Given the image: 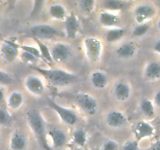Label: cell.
Here are the masks:
<instances>
[{
    "mask_svg": "<svg viewBox=\"0 0 160 150\" xmlns=\"http://www.w3.org/2000/svg\"><path fill=\"white\" fill-rule=\"evenodd\" d=\"M35 71L41 74L50 85L54 87L68 86L77 81V75L63 69H46L33 66Z\"/></svg>",
    "mask_w": 160,
    "mask_h": 150,
    "instance_id": "1",
    "label": "cell"
},
{
    "mask_svg": "<svg viewBox=\"0 0 160 150\" xmlns=\"http://www.w3.org/2000/svg\"><path fill=\"white\" fill-rule=\"evenodd\" d=\"M27 121L32 133L40 145L48 148L47 144V131L43 118L37 109H30L26 114Z\"/></svg>",
    "mask_w": 160,
    "mask_h": 150,
    "instance_id": "2",
    "label": "cell"
},
{
    "mask_svg": "<svg viewBox=\"0 0 160 150\" xmlns=\"http://www.w3.org/2000/svg\"><path fill=\"white\" fill-rule=\"evenodd\" d=\"M85 55L91 63H97L101 60L103 53V43L97 37H87L83 41Z\"/></svg>",
    "mask_w": 160,
    "mask_h": 150,
    "instance_id": "3",
    "label": "cell"
},
{
    "mask_svg": "<svg viewBox=\"0 0 160 150\" xmlns=\"http://www.w3.org/2000/svg\"><path fill=\"white\" fill-rule=\"evenodd\" d=\"M32 39L40 41H49L61 36V32L53 26L48 24H39L32 26L29 30Z\"/></svg>",
    "mask_w": 160,
    "mask_h": 150,
    "instance_id": "4",
    "label": "cell"
},
{
    "mask_svg": "<svg viewBox=\"0 0 160 150\" xmlns=\"http://www.w3.org/2000/svg\"><path fill=\"white\" fill-rule=\"evenodd\" d=\"M47 102H48V105L56 112V114L59 116L61 120L65 124L72 126V125H75L79 120L78 115L74 110L59 105L50 98L47 99Z\"/></svg>",
    "mask_w": 160,
    "mask_h": 150,
    "instance_id": "5",
    "label": "cell"
},
{
    "mask_svg": "<svg viewBox=\"0 0 160 150\" xmlns=\"http://www.w3.org/2000/svg\"><path fill=\"white\" fill-rule=\"evenodd\" d=\"M75 101L80 109L88 116H94L98 113V100L88 93H78L75 97Z\"/></svg>",
    "mask_w": 160,
    "mask_h": 150,
    "instance_id": "6",
    "label": "cell"
},
{
    "mask_svg": "<svg viewBox=\"0 0 160 150\" xmlns=\"http://www.w3.org/2000/svg\"><path fill=\"white\" fill-rule=\"evenodd\" d=\"M21 45L11 40H6L0 45V56L8 63L14 62L19 56Z\"/></svg>",
    "mask_w": 160,
    "mask_h": 150,
    "instance_id": "7",
    "label": "cell"
},
{
    "mask_svg": "<svg viewBox=\"0 0 160 150\" xmlns=\"http://www.w3.org/2000/svg\"><path fill=\"white\" fill-rule=\"evenodd\" d=\"M50 54L53 63H63L72 56V49L65 42H55L50 48Z\"/></svg>",
    "mask_w": 160,
    "mask_h": 150,
    "instance_id": "8",
    "label": "cell"
},
{
    "mask_svg": "<svg viewBox=\"0 0 160 150\" xmlns=\"http://www.w3.org/2000/svg\"><path fill=\"white\" fill-rule=\"evenodd\" d=\"M156 10L153 5L148 3H142L137 6L134 9L133 14L138 24H144L155 16Z\"/></svg>",
    "mask_w": 160,
    "mask_h": 150,
    "instance_id": "9",
    "label": "cell"
},
{
    "mask_svg": "<svg viewBox=\"0 0 160 150\" xmlns=\"http://www.w3.org/2000/svg\"><path fill=\"white\" fill-rule=\"evenodd\" d=\"M24 87L28 92L35 96H42L46 88L42 79L35 74H30L25 77Z\"/></svg>",
    "mask_w": 160,
    "mask_h": 150,
    "instance_id": "10",
    "label": "cell"
},
{
    "mask_svg": "<svg viewBox=\"0 0 160 150\" xmlns=\"http://www.w3.org/2000/svg\"><path fill=\"white\" fill-rule=\"evenodd\" d=\"M155 132V127L145 120L137 122L133 126V133L138 142L141 139L152 137L154 135Z\"/></svg>",
    "mask_w": 160,
    "mask_h": 150,
    "instance_id": "11",
    "label": "cell"
},
{
    "mask_svg": "<svg viewBox=\"0 0 160 150\" xmlns=\"http://www.w3.org/2000/svg\"><path fill=\"white\" fill-rule=\"evenodd\" d=\"M81 28V24L74 13H71L68 15L67 18L64 21V32L66 36L70 39H76L77 35L79 33Z\"/></svg>",
    "mask_w": 160,
    "mask_h": 150,
    "instance_id": "12",
    "label": "cell"
},
{
    "mask_svg": "<svg viewBox=\"0 0 160 150\" xmlns=\"http://www.w3.org/2000/svg\"><path fill=\"white\" fill-rule=\"evenodd\" d=\"M132 88L130 84L125 81H119L114 86L113 94L118 102H126L131 96Z\"/></svg>",
    "mask_w": 160,
    "mask_h": 150,
    "instance_id": "13",
    "label": "cell"
},
{
    "mask_svg": "<svg viewBox=\"0 0 160 150\" xmlns=\"http://www.w3.org/2000/svg\"><path fill=\"white\" fill-rule=\"evenodd\" d=\"M106 124L111 128H119L127 124V118L122 111L114 110L107 114Z\"/></svg>",
    "mask_w": 160,
    "mask_h": 150,
    "instance_id": "14",
    "label": "cell"
},
{
    "mask_svg": "<svg viewBox=\"0 0 160 150\" xmlns=\"http://www.w3.org/2000/svg\"><path fill=\"white\" fill-rule=\"evenodd\" d=\"M138 52V46L133 42H126L121 44L115 50V54L119 59H129L134 57Z\"/></svg>",
    "mask_w": 160,
    "mask_h": 150,
    "instance_id": "15",
    "label": "cell"
},
{
    "mask_svg": "<svg viewBox=\"0 0 160 150\" xmlns=\"http://www.w3.org/2000/svg\"><path fill=\"white\" fill-rule=\"evenodd\" d=\"M47 135L50 137L53 146L55 148H62L68 142L67 134L64 130L61 129V128H55L50 130L49 132L47 133Z\"/></svg>",
    "mask_w": 160,
    "mask_h": 150,
    "instance_id": "16",
    "label": "cell"
},
{
    "mask_svg": "<svg viewBox=\"0 0 160 150\" xmlns=\"http://www.w3.org/2000/svg\"><path fill=\"white\" fill-rule=\"evenodd\" d=\"M28 147L27 136L21 131H15L12 134L10 140V148L11 150H26Z\"/></svg>",
    "mask_w": 160,
    "mask_h": 150,
    "instance_id": "17",
    "label": "cell"
},
{
    "mask_svg": "<svg viewBox=\"0 0 160 150\" xmlns=\"http://www.w3.org/2000/svg\"><path fill=\"white\" fill-rule=\"evenodd\" d=\"M99 22L103 27L113 28V27H117L118 24H119L120 17L115 13L104 10L100 13Z\"/></svg>",
    "mask_w": 160,
    "mask_h": 150,
    "instance_id": "18",
    "label": "cell"
},
{
    "mask_svg": "<svg viewBox=\"0 0 160 150\" xmlns=\"http://www.w3.org/2000/svg\"><path fill=\"white\" fill-rule=\"evenodd\" d=\"M144 75L147 80L157 81L160 79V62L151 61L146 65L144 70Z\"/></svg>",
    "mask_w": 160,
    "mask_h": 150,
    "instance_id": "19",
    "label": "cell"
},
{
    "mask_svg": "<svg viewBox=\"0 0 160 150\" xmlns=\"http://www.w3.org/2000/svg\"><path fill=\"white\" fill-rule=\"evenodd\" d=\"M90 82L96 89H104L108 83V75L101 70H95L90 74Z\"/></svg>",
    "mask_w": 160,
    "mask_h": 150,
    "instance_id": "20",
    "label": "cell"
},
{
    "mask_svg": "<svg viewBox=\"0 0 160 150\" xmlns=\"http://www.w3.org/2000/svg\"><path fill=\"white\" fill-rule=\"evenodd\" d=\"M24 102V96L19 91H12L7 99V106L10 110H17L21 108Z\"/></svg>",
    "mask_w": 160,
    "mask_h": 150,
    "instance_id": "21",
    "label": "cell"
},
{
    "mask_svg": "<svg viewBox=\"0 0 160 150\" xmlns=\"http://www.w3.org/2000/svg\"><path fill=\"white\" fill-rule=\"evenodd\" d=\"M49 13L56 21H65L68 16L67 9L61 3L52 4L49 9Z\"/></svg>",
    "mask_w": 160,
    "mask_h": 150,
    "instance_id": "22",
    "label": "cell"
},
{
    "mask_svg": "<svg viewBox=\"0 0 160 150\" xmlns=\"http://www.w3.org/2000/svg\"><path fill=\"white\" fill-rule=\"evenodd\" d=\"M125 30L121 27H113L106 31L105 39L108 43H115L122 39L125 35Z\"/></svg>",
    "mask_w": 160,
    "mask_h": 150,
    "instance_id": "23",
    "label": "cell"
},
{
    "mask_svg": "<svg viewBox=\"0 0 160 150\" xmlns=\"http://www.w3.org/2000/svg\"><path fill=\"white\" fill-rule=\"evenodd\" d=\"M140 110H141V114L146 117L148 118H153L155 114V105L153 102L148 99H143L140 102L139 105Z\"/></svg>",
    "mask_w": 160,
    "mask_h": 150,
    "instance_id": "24",
    "label": "cell"
},
{
    "mask_svg": "<svg viewBox=\"0 0 160 150\" xmlns=\"http://www.w3.org/2000/svg\"><path fill=\"white\" fill-rule=\"evenodd\" d=\"M126 2L121 0H105L102 2V7L105 11L115 12L120 11L125 8Z\"/></svg>",
    "mask_w": 160,
    "mask_h": 150,
    "instance_id": "25",
    "label": "cell"
},
{
    "mask_svg": "<svg viewBox=\"0 0 160 150\" xmlns=\"http://www.w3.org/2000/svg\"><path fill=\"white\" fill-rule=\"evenodd\" d=\"M33 39L35 43H36L37 46H38V50L40 52V54H41V56H42V59H43L50 65H52L53 63V61L52 59L51 54H50V48L46 44H44L43 42H42V41H40L36 39Z\"/></svg>",
    "mask_w": 160,
    "mask_h": 150,
    "instance_id": "26",
    "label": "cell"
},
{
    "mask_svg": "<svg viewBox=\"0 0 160 150\" xmlns=\"http://www.w3.org/2000/svg\"><path fill=\"white\" fill-rule=\"evenodd\" d=\"M73 142L78 146H84L87 142V131L82 128H78L73 132Z\"/></svg>",
    "mask_w": 160,
    "mask_h": 150,
    "instance_id": "27",
    "label": "cell"
},
{
    "mask_svg": "<svg viewBox=\"0 0 160 150\" xmlns=\"http://www.w3.org/2000/svg\"><path fill=\"white\" fill-rule=\"evenodd\" d=\"M149 30H150V25L148 23L140 24L133 27L132 34L135 38H141V37H144V35H147Z\"/></svg>",
    "mask_w": 160,
    "mask_h": 150,
    "instance_id": "28",
    "label": "cell"
},
{
    "mask_svg": "<svg viewBox=\"0 0 160 150\" xmlns=\"http://www.w3.org/2000/svg\"><path fill=\"white\" fill-rule=\"evenodd\" d=\"M78 7L82 12L90 13L94 10L96 2L94 0H80L78 2Z\"/></svg>",
    "mask_w": 160,
    "mask_h": 150,
    "instance_id": "29",
    "label": "cell"
},
{
    "mask_svg": "<svg viewBox=\"0 0 160 150\" xmlns=\"http://www.w3.org/2000/svg\"><path fill=\"white\" fill-rule=\"evenodd\" d=\"M12 122V116L5 107H0V126H9Z\"/></svg>",
    "mask_w": 160,
    "mask_h": 150,
    "instance_id": "30",
    "label": "cell"
},
{
    "mask_svg": "<svg viewBox=\"0 0 160 150\" xmlns=\"http://www.w3.org/2000/svg\"><path fill=\"white\" fill-rule=\"evenodd\" d=\"M19 56L23 63L26 64H29V65H35V63L38 59V58H36L31 53H28L26 51H22V50H21V52H20Z\"/></svg>",
    "mask_w": 160,
    "mask_h": 150,
    "instance_id": "31",
    "label": "cell"
},
{
    "mask_svg": "<svg viewBox=\"0 0 160 150\" xmlns=\"http://www.w3.org/2000/svg\"><path fill=\"white\" fill-rule=\"evenodd\" d=\"M14 78L10 73L4 71L2 70H0V85H7L13 83Z\"/></svg>",
    "mask_w": 160,
    "mask_h": 150,
    "instance_id": "32",
    "label": "cell"
},
{
    "mask_svg": "<svg viewBox=\"0 0 160 150\" xmlns=\"http://www.w3.org/2000/svg\"><path fill=\"white\" fill-rule=\"evenodd\" d=\"M21 50H22V51H26L28 52V53H31V54L35 56V57L38 58V59H42V56H41V54H40V52L39 50H38V47L24 45H21Z\"/></svg>",
    "mask_w": 160,
    "mask_h": 150,
    "instance_id": "33",
    "label": "cell"
},
{
    "mask_svg": "<svg viewBox=\"0 0 160 150\" xmlns=\"http://www.w3.org/2000/svg\"><path fill=\"white\" fill-rule=\"evenodd\" d=\"M118 144L114 140H108L104 142L101 150H118Z\"/></svg>",
    "mask_w": 160,
    "mask_h": 150,
    "instance_id": "34",
    "label": "cell"
},
{
    "mask_svg": "<svg viewBox=\"0 0 160 150\" xmlns=\"http://www.w3.org/2000/svg\"><path fill=\"white\" fill-rule=\"evenodd\" d=\"M122 150H139L138 142L137 140L128 141L122 145Z\"/></svg>",
    "mask_w": 160,
    "mask_h": 150,
    "instance_id": "35",
    "label": "cell"
},
{
    "mask_svg": "<svg viewBox=\"0 0 160 150\" xmlns=\"http://www.w3.org/2000/svg\"><path fill=\"white\" fill-rule=\"evenodd\" d=\"M5 105H7L5 92L2 88H0V107H5Z\"/></svg>",
    "mask_w": 160,
    "mask_h": 150,
    "instance_id": "36",
    "label": "cell"
},
{
    "mask_svg": "<svg viewBox=\"0 0 160 150\" xmlns=\"http://www.w3.org/2000/svg\"><path fill=\"white\" fill-rule=\"evenodd\" d=\"M153 103L157 107L160 108V90H158V91H157L155 92V96H154Z\"/></svg>",
    "mask_w": 160,
    "mask_h": 150,
    "instance_id": "37",
    "label": "cell"
},
{
    "mask_svg": "<svg viewBox=\"0 0 160 150\" xmlns=\"http://www.w3.org/2000/svg\"><path fill=\"white\" fill-rule=\"evenodd\" d=\"M153 49L155 53H157L158 54L160 55V40L156 41L154 44V47H153Z\"/></svg>",
    "mask_w": 160,
    "mask_h": 150,
    "instance_id": "38",
    "label": "cell"
},
{
    "mask_svg": "<svg viewBox=\"0 0 160 150\" xmlns=\"http://www.w3.org/2000/svg\"><path fill=\"white\" fill-rule=\"evenodd\" d=\"M148 150H160V140L157 141L155 143H154L151 146V148H148Z\"/></svg>",
    "mask_w": 160,
    "mask_h": 150,
    "instance_id": "39",
    "label": "cell"
},
{
    "mask_svg": "<svg viewBox=\"0 0 160 150\" xmlns=\"http://www.w3.org/2000/svg\"><path fill=\"white\" fill-rule=\"evenodd\" d=\"M155 124H156V126H155V129H157V131H160V117L158 119V120L156 121V123H155Z\"/></svg>",
    "mask_w": 160,
    "mask_h": 150,
    "instance_id": "40",
    "label": "cell"
},
{
    "mask_svg": "<svg viewBox=\"0 0 160 150\" xmlns=\"http://www.w3.org/2000/svg\"><path fill=\"white\" fill-rule=\"evenodd\" d=\"M157 27H158V30H160V18H159V19H158V23H157Z\"/></svg>",
    "mask_w": 160,
    "mask_h": 150,
    "instance_id": "41",
    "label": "cell"
},
{
    "mask_svg": "<svg viewBox=\"0 0 160 150\" xmlns=\"http://www.w3.org/2000/svg\"><path fill=\"white\" fill-rule=\"evenodd\" d=\"M1 21H2V16H1V13H0V24H1Z\"/></svg>",
    "mask_w": 160,
    "mask_h": 150,
    "instance_id": "42",
    "label": "cell"
},
{
    "mask_svg": "<svg viewBox=\"0 0 160 150\" xmlns=\"http://www.w3.org/2000/svg\"><path fill=\"white\" fill-rule=\"evenodd\" d=\"M0 140H1V137H0Z\"/></svg>",
    "mask_w": 160,
    "mask_h": 150,
    "instance_id": "43",
    "label": "cell"
}]
</instances>
